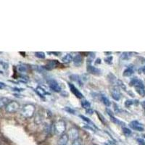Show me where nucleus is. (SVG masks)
<instances>
[{"label":"nucleus","mask_w":145,"mask_h":145,"mask_svg":"<svg viewBox=\"0 0 145 145\" xmlns=\"http://www.w3.org/2000/svg\"><path fill=\"white\" fill-rule=\"evenodd\" d=\"M129 85L131 86H134L135 90L137 93L142 97L145 96V87L144 83L142 80L138 79V78H133L131 80Z\"/></svg>","instance_id":"nucleus-1"},{"label":"nucleus","mask_w":145,"mask_h":145,"mask_svg":"<svg viewBox=\"0 0 145 145\" xmlns=\"http://www.w3.org/2000/svg\"><path fill=\"white\" fill-rule=\"evenodd\" d=\"M66 130L65 123L63 120H59L56 123L54 124V131L57 135L61 136L64 134V132Z\"/></svg>","instance_id":"nucleus-2"},{"label":"nucleus","mask_w":145,"mask_h":145,"mask_svg":"<svg viewBox=\"0 0 145 145\" xmlns=\"http://www.w3.org/2000/svg\"><path fill=\"white\" fill-rule=\"evenodd\" d=\"M35 112L34 105L28 104L25 105L22 108V115L25 118H31L33 116Z\"/></svg>","instance_id":"nucleus-3"},{"label":"nucleus","mask_w":145,"mask_h":145,"mask_svg":"<svg viewBox=\"0 0 145 145\" xmlns=\"http://www.w3.org/2000/svg\"><path fill=\"white\" fill-rule=\"evenodd\" d=\"M20 108V105L19 103L15 101H12L11 102H9L8 104L6 106V111L9 113H12L15 112L19 110Z\"/></svg>","instance_id":"nucleus-4"},{"label":"nucleus","mask_w":145,"mask_h":145,"mask_svg":"<svg viewBox=\"0 0 145 145\" xmlns=\"http://www.w3.org/2000/svg\"><path fill=\"white\" fill-rule=\"evenodd\" d=\"M47 84L50 89L55 92H59L61 91V87L59 86L58 83L53 78H50L49 80H47Z\"/></svg>","instance_id":"nucleus-5"},{"label":"nucleus","mask_w":145,"mask_h":145,"mask_svg":"<svg viewBox=\"0 0 145 145\" xmlns=\"http://www.w3.org/2000/svg\"><path fill=\"white\" fill-rule=\"evenodd\" d=\"M129 127H130L131 129L137 131L142 132L144 131V130L142 124L138 122V120H132L131 122L129 123Z\"/></svg>","instance_id":"nucleus-6"},{"label":"nucleus","mask_w":145,"mask_h":145,"mask_svg":"<svg viewBox=\"0 0 145 145\" xmlns=\"http://www.w3.org/2000/svg\"><path fill=\"white\" fill-rule=\"evenodd\" d=\"M47 63L44 66H41L44 69H46L47 71H52L54 68H57L59 65V63L57 60H54V59H52V60H47Z\"/></svg>","instance_id":"nucleus-7"},{"label":"nucleus","mask_w":145,"mask_h":145,"mask_svg":"<svg viewBox=\"0 0 145 145\" xmlns=\"http://www.w3.org/2000/svg\"><path fill=\"white\" fill-rule=\"evenodd\" d=\"M68 86H69L71 91L72 93V94H74L75 96H76V97L78 98V99H81V98L84 97V96H83L82 93H81V91H80L78 90V89L76 86H75L74 84H71V83H68Z\"/></svg>","instance_id":"nucleus-8"},{"label":"nucleus","mask_w":145,"mask_h":145,"mask_svg":"<svg viewBox=\"0 0 145 145\" xmlns=\"http://www.w3.org/2000/svg\"><path fill=\"white\" fill-rule=\"evenodd\" d=\"M87 72H89V73H90V74L97 76H99L102 75V71H101L99 68H96V67L92 65L87 66Z\"/></svg>","instance_id":"nucleus-9"},{"label":"nucleus","mask_w":145,"mask_h":145,"mask_svg":"<svg viewBox=\"0 0 145 145\" xmlns=\"http://www.w3.org/2000/svg\"><path fill=\"white\" fill-rule=\"evenodd\" d=\"M68 137H70L72 140H75V139H77L78 138H79L78 130L76 128H72L71 129H70L69 133H68Z\"/></svg>","instance_id":"nucleus-10"},{"label":"nucleus","mask_w":145,"mask_h":145,"mask_svg":"<svg viewBox=\"0 0 145 145\" xmlns=\"http://www.w3.org/2000/svg\"><path fill=\"white\" fill-rule=\"evenodd\" d=\"M110 93H111V96H112V97L115 100H116V101L120 100V91H119L118 88L116 87V86H114L112 89H111Z\"/></svg>","instance_id":"nucleus-11"},{"label":"nucleus","mask_w":145,"mask_h":145,"mask_svg":"<svg viewBox=\"0 0 145 145\" xmlns=\"http://www.w3.org/2000/svg\"><path fill=\"white\" fill-rule=\"evenodd\" d=\"M83 61H84V59H83V57L81 56V54H77L74 57L72 58V62H73V64L76 67H78V66H81L82 65Z\"/></svg>","instance_id":"nucleus-12"},{"label":"nucleus","mask_w":145,"mask_h":145,"mask_svg":"<svg viewBox=\"0 0 145 145\" xmlns=\"http://www.w3.org/2000/svg\"><path fill=\"white\" fill-rule=\"evenodd\" d=\"M68 139H69V137L68 135L67 134H63V135L60 136L59 138L58 139L57 144L58 145H67L68 142Z\"/></svg>","instance_id":"nucleus-13"},{"label":"nucleus","mask_w":145,"mask_h":145,"mask_svg":"<svg viewBox=\"0 0 145 145\" xmlns=\"http://www.w3.org/2000/svg\"><path fill=\"white\" fill-rule=\"evenodd\" d=\"M134 73V68L133 66H129L126 69L124 70L123 72V76L124 77H130Z\"/></svg>","instance_id":"nucleus-14"},{"label":"nucleus","mask_w":145,"mask_h":145,"mask_svg":"<svg viewBox=\"0 0 145 145\" xmlns=\"http://www.w3.org/2000/svg\"><path fill=\"white\" fill-rule=\"evenodd\" d=\"M70 78L71 80H72V81H75V82H77L78 84V85H80L81 86H83V82H82V80H81V77H80L78 75H76V74H73V75H71L70 76Z\"/></svg>","instance_id":"nucleus-15"},{"label":"nucleus","mask_w":145,"mask_h":145,"mask_svg":"<svg viewBox=\"0 0 145 145\" xmlns=\"http://www.w3.org/2000/svg\"><path fill=\"white\" fill-rule=\"evenodd\" d=\"M62 61L63 63H65V64H69L72 61V57L71 54H65L63 58H62Z\"/></svg>","instance_id":"nucleus-16"},{"label":"nucleus","mask_w":145,"mask_h":145,"mask_svg":"<svg viewBox=\"0 0 145 145\" xmlns=\"http://www.w3.org/2000/svg\"><path fill=\"white\" fill-rule=\"evenodd\" d=\"M100 99L101 100H102V102H103V104H104L106 107H110V99H109L105 95H104V94H101Z\"/></svg>","instance_id":"nucleus-17"},{"label":"nucleus","mask_w":145,"mask_h":145,"mask_svg":"<svg viewBox=\"0 0 145 145\" xmlns=\"http://www.w3.org/2000/svg\"><path fill=\"white\" fill-rule=\"evenodd\" d=\"M36 91L37 92V94L41 97H44L46 94H49V93H47L43 88H41V86H38V87L36 88Z\"/></svg>","instance_id":"nucleus-18"},{"label":"nucleus","mask_w":145,"mask_h":145,"mask_svg":"<svg viewBox=\"0 0 145 145\" xmlns=\"http://www.w3.org/2000/svg\"><path fill=\"white\" fill-rule=\"evenodd\" d=\"M94 58H95V53H89V54L87 57V59H86V63H87L88 65H91V64L92 62L94 61Z\"/></svg>","instance_id":"nucleus-19"},{"label":"nucleus","mask_w":145,"mask_h":145,"mask_svg":"<svg viewBox=\"0 0 145 145\" xmlns=\"http://www.w3.org/2000/svg\"><path fill=\"white\" fill-rule=\"evenodd\" d=\"M132 57V53L131 52H123L120 55V59H123V60H127V59H129Z\"/></svg>","instance_id":"nucleus-20"},{"label":"nucleus","mask_w":145,"mask_h":145,"mask_svg":"<svg viewBox=\"0 0 145 145\" xmlns=\"http://www.w3.org/2000/svg\"><path fill=\"white\" fill-rule=\"evenodd\" d=\"M81 106L85 110H89V109L91 108V104L89 101L86 100V99H84V100L81 101Z\"/></svg>","instance_id":"nucleus-21"},{"label":"nucleus","mask_w":145,"mask_h":145,"mask_svg":"<svg viewBox=\"0 0 145 145\" xmlns=\"http://www.w3.org/2000/svg\"><path fill=\"white\" fill-rule=\"evenodd\" d=\"M9 103V99L7 97H2L0 98V108L3 107L5 106H7Z\"/></svg>","instance_id":"nucleus-22"},{"label":"nucleus","mask_w":145,"mask_h":145,"mask_svg":"<svg viewBox=\"0 0 145 145\" xmlns=\"http://www.w3.org/2000/svg\"><path fill=\"white\" fill-rule=\"evenodd\" d=\"M138 100L134 101V100H131V99H128V100H126L125 102V106L126 107H129L134 104L138 105Z\"/></svg>","instance_id":"nucleus-23"},{"label":"nucleus","mask_w":145,"mask_h":145,"mask_svg":"<svg viewBox=\"0 0 145 145\" xmlns=\"http://www.w3.org/2000/svg\"><path fill=\"white\" fill-rule=\"evenodd\" d=\"M80 117H81V118H82V120H84L85 122H86L87 123H89V125H91V126L93 127V128H96L94 123L92 122V121H91V120H90V119L88 118H86V117H85V116H81V115L80 116Z\"/></svg>","instance_id":"nucleus-24"},{"label":"nucleus","mask_w":145,"mask_h":145,"mask_svg":"<svg viewBox=\"0 0 145 145\" xmlns=\"http://www.w3.org/2000/svg\"><path fill=\"white\" fill-rule=\"evenodd\" d=\"M110 120H111V121H112V123L117 124V125H125V123H124L123 122H122V121L119 120L118 119H117L116 118L114 117V116H112V117H110Z\"/></svg>","instance_id":"nucleus-25"},{"label":"nucleus","mask_w":145,"mask_h":145,"mask_svg":"<svg viewBox=\"0 0 145 145\" xmlns=\"http://www.w3.org/2000/svg\"><path fill=\"white\" fill-rule=\"evenodd\" d=\"M122 130H123V134L125 136H126V137H130V136L132 134L131 131L129 129H128V128H126V127H123Z\"/></svg>","instance_id":"nucleus-26"},{"label":"nucleus","mask_w":145,"mask_h":145,"mask_svg":"<svg viewBox=\"0 0 145 145\" xmlns=\"http://www.w3.org/2000/svg\"><path fill=\"white\" fill-rule=\"evenodd\" d=\"M107 78H108L109 81L110 83H112V84H113V83L116 82L117 81V79H116V77L115 76H114L112 73H110V74L107 76Z\"/></svg>","instance_id":"nucleus-27"},{"label":"nucleus","mask_w":145,"mask_h":145,"mask_svg":"<svg viewBox=\"0 0 145 145\" xmlns=\"http://www.w3.org/2000/svg\"><path fill=\"white\" fill-rule=\"evenodd\" d=\"M64 110L66 111V112H68V113L72 114V115H76V110H73L72 108H71V107H64Z\"/></svg>","instance_id":"nucleus-28"},{"label":"nucleus","mask_w":145,"mask_h":145,"mask_svg":"<svg viewBox=\"0 0 145 145\" xmlns=\"http://www.w3.org/2000/svg\"><path fill=\"white\" fill-rule=\"evenodd\" d=\"M35 56L36 57L39 58V59H44L45 53L42 52H35Z\"/></svg>","instance_id":"nucleus-29"},{"label":"nucleus","mask_w":145,"mask_h":145,"mask_svg":"<svg viewBox=\"0 0 145 145\" xmlns=\"http://www.w3.org/2000/svg\"><path fill=\"white\" fill-rule=\"evenodd\" d=\"M71 145H83V140L81 138H78L77 139L72 141Z\"/></svg>","instance_id":"nucleus-30"},{"label":"nucleus","mask_w":145,"mask_h":145,"mask_svg":"<svg viewBox=\"0 0 145 145\" xmlns=\"http://www.w3.org/2000/svg\"><path fill=\"white\" fill-rule=\"evenodd\" d=\"M112 59H113L112 56H107V57L105 58L104 61L105 62V63H107V64L111 65L112 63Z\"/></svg>","instance_id":"nucleus-31"},{"label":"nucleus","mask_w":145,"mask_h":145,"mask_svg":"<svg viewBox=\"0 0 145 145\" xmlns=\"http://www.w3.org/2000/svg\"><path fill=\"white\" fill-rule=\"evenodd\" d=\"M116 83H117L118 86H120V88H122L123 89H124V90H126V87H125V86L124 85L123 83L122 82V81H120V80H117V81H116Z\"/></svg>","instance_id":"nucleus-32"},{"label":"nucleus","mask_w":145,"mask_h":145,"mask_svg":"<svg viewBox=\"0 0 145 145\" xmlns=\"http://www.w3.org/2000/svg\"><path fill=\"white\" fill-rule=\"evenodd\" d=\"M137 143L138 144V145H145V141L144 140L143 138H138L137 139Z\"/></svg>","instance_id":"nucleus-33"},{"label":"nucleus","mask_w":145,"mask_h":145,"mask_svg":"<svg viewBox=\"0 0 145 145\" xmlns=\"http://www.w3.org/2000/svg\"><path fill=\"white\" fill-rule=\"evenodd\" d=\"M18 71L20 72H25L26 71V68H25L24 65H21L18 66Z\"/></svg>","instance_id":"nucleus-34"},{"label":"nucleus","mask_w":145,"mask_h":145,"mask_svg":"<svg viewBox=\"0 0 145 145\" xmlns=\"http://www.w3.org/2000/svg\"><path fill=\"white\" fill-rule=\"evenodd\" d=\"M106 112H107V113L108 114L109 116H110V117H112V116H114V113L113 112H112L111 110H110L109 108H106Z\"/></svg>","instance_id":"nucleus-35"},{"label":"nucleus","mask_w":145,"mask_h":145,"mask_svg":"<svg viewBox=\"0 0 145 145\" xmlns=\"http://www.w3.org/2000/svg\"><path fill=\"white\" fill-rule=\"evenodd\" d=\"M97 115H98V116H99V118H100V120L101 121H102V123H105V118L103 117V116H102L100 115V113H99V112H97Z\"/></svg>","instance_id":"nucleus-36"},{"label":"nucleus","mask_w":145,"mask_h":145,"mask_svg":"<svg viewBox=\"0 0 145 145\" xmlns=\"http://www.w3.org/2000/svg\"><path fill=\"white\" fill-rule=\"evenodd\" d=\"M12 90L15 91H18V92H21V91H24V89H20V88L14 87V88H12Z\"/></svg>","instance_id":"nucleus-37"},{"label":"nucleus","mask_w":145,"mask_h":145,"mask_svg":"<svg viewBox=\"0 0 145 145\" xmlns=\"http://www.w3.org/2000/svg\"><path fill=\"white\" fill-rule=\"evenodd\" d=\"M138 72H140V73H144L145 74V66H143V67H141L139 69H138Z\"/></svg>","instance_id":"nucleus-38"},{"label":"nucleus","mask_w":145,"mask_h":145,"mask_svg":"<svg viewBox=\"0 0 145 145\" xmlns=\"http://www.w3.org/2000/svg\"><path fill=\"white\" fill-rule=\"evenodd\" d=\"M86 113L88 114V115H92V114L94 113V110H93L91 108L89 109V110H86Z\"/></svg>","instance_id":"nucleus-39"},{"label":"nucleus","mask_w":145,"mask_h":145,"mask_svg":"<svg viewBox=\"0 0 145 145\" xmlns=\"http://www.w3.org/2000/svg\"><path fill=\"white\" fill-rule=\"evenodd\" d=\"M100 63H101V59H100V58H97V59H96V62H95L96 65L100 64Z\"/></svg>","instance_id":"nucleus-40"},{"label":"nucleus","mask_w":145,"mask_h":145,"mask_svg":"<svg viewBox=\"0 0 145 145\" xmlns=\"http://www.w3.org/2000/svg\"><path fill=\"white\" fill-rule=\"evenodd\" d=\"M0 86H2V87H5V86H6V84H5V83L1 82V81H0Z\"/></svg>","instance_id":"nucleus-41"},{"label":"nucleus","mask_w":145,"mask_h":145,"mask_svg":"<svg viewBox=\"0 0 145 145\" xmlns=\"http://www.w3.org/2000/svg\"><path fill=\"white\" fill-rule=\"evenodd\" d=\"M105 54H111V52H105Z\"/></svg>","instance_id":"nucleus-42"},{"label":"nucleus","mask_w":145,"mask_h":145,"mask_svg":"<svg viewBox=\"0 0 145 145\" xmlns=\"http://www.w3.org/2000/svg\"><path fill=\"white\" fill-rule=\"evenodd\" d=\"M2 73H3V72H2V71H0V74H2Z\"/></svg>","instance_id":"nucleus-43"},{"label":"nucleus","mask_w":145,"mask_h":145,"mask_svg":"<svg viewBox=\"0 0 145 145\" xmlns=\"http://www.w3.org/2000/svg\"><path fill=\"white\" fill-rule=\"evenodd\" d=\"M91 145H94V144H91Z\"/></svg>","instance_id":"nucleus-44"},{"label":"nucleus","mask_w":145,"mask_h":145,"mask_svg":"<svg viewBox=\"0 0 145 145\" xmlns=\"http://www.w3.org/2000/svg\"><path fill=\"white\" fill-rule=\"evenodd\" d=\"M144 110H145V108H144Z\"/></svg>","instance_id":"nucleus-45"}]
</instances>
